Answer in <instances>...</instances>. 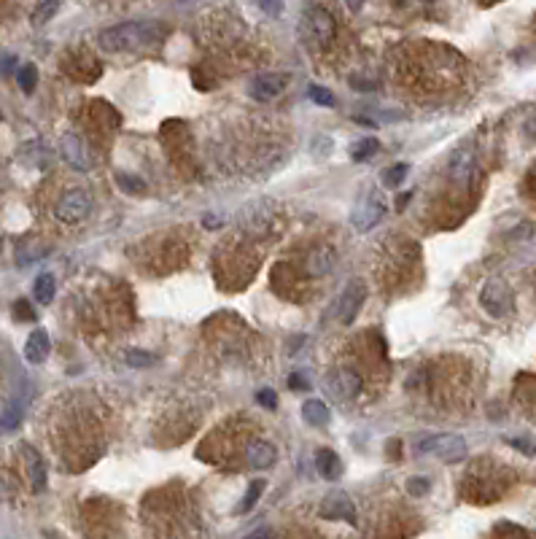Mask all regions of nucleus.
I'll return each mask as SVG.
<instances>
[{
    "instance_id": "30",
    "label": "nucleus",
    "mask_w": 536,
    "mask_h": 539,
    "mask_svg": "<svg viewBox=\"0 0 536 539\" xmlns=\"http://www.w3.org/2000/svg\"><path fill=\"white\" fill-rule=\"evenodd\" d=\"M407 491L412 496H423V493H429V480H423V477H412L407 483Z\"/></svg>"
},
{
    "instance_id": "33",
    "label": "nucleus",
    "mask_w": 536,
    "mask_h": 539,
    "mask_svg": "<svg viewBox=\"0 0 536 539\" xmlns=\"http://www.w3.org/2000/svg\"><path fill=\"white\" fill-rule=\"evenodd\" d=\"M259 9L269 16H278V14H283V3H259Z\"/></svg>"
},
{
    "instance_id": "25",
    "label": "nucleus",
    "mask_w": 536,
    "mask_h": 539,
    "mask_svg": "<svg viewBox=\"0 0 536 539\" xmlns=\"http://www.w3.org/2000/svg\"><path fill=\"white\" fill-rule=\"evenodd\" d=\"M407 170H409V165H404V162H399V165L388 167V170L383 173V183H385V186H391V189H394V186H399L402 181L407 178Z\"/></svg>"
},
{
    "instance_id": "3",
    "label": "nucleus",
    "mask_w": 536,
    "mask_h": 539,
    "mask_svg": "<svg viewBox=\"0 0 536 539\" xmlns=\"http://www.w3.org/2000/svg\"><path fill=\"white\" fill-rule=\"evenodd\" d=\"M302 33L310 43L316 46H326L329 41L337 36V22L329 9L323 6H310L305 14H302Z\"/></svg>"
},
{
    "instance_id": "5",
    "label": "nucleus",
    "mask_w": 536,
    "mask_h": 539,
    "mask_svg": "<svg viewBox=\"0 0 536 539\" xmlns=\"http://www.w3.org/2000/svg\"><path fill=\"white\" fill-rule=\"evenodd\" d=\"M361 388H364L361 375H358L353 367H348V364H340V367H334L332 373L326 375V391H329L337 402H350V399H356L358 394H361Z\"/></svg>"
},
{
    "instance_id": "15",
    "label": "nucleus",
    "mask_w": 536,
    "mask_h": 539,
    "mask_svg": "<svg viewBox=\"0 0 536 539\" xmlns=\"http://www.w3.org/2000/svg\"><path fill=\"white\" fill-rule=\"evenodd\" d=\"M49 351H51L49 332H46V329H33L25 343V359L30 361V364H41V361H46Z\"/></svg>"
},
{
    "instance_id": "21",
    "label": "nucleus",
    "mask_w": 536,
    "mask_h": 539,
    "mask_svg": "<svg viewBox=\"0 0 536 539\" xmlns=\"http://www.w3.org/2000/svg\"><path fill=\"white\" fill-rule=\"evenodd\" d=\"M380 151V143L375 141V138H364V141H358L356 146H353V159L356 162H367L370 156H375Z\"/></svg>"
},
{
    "instance_id": "6",
    "label": "nucleus",
    "mask_w": 536,
    "mask_h": 539,
    "mask_svg": "<svg viewBox=\"0 0 536 539\" xmlns=\"http://www.w3.org/2000/svg\"><path fill=\"white\" fill-rule=\"evenodd\" d=\"M480 305L486 310L491 319H507L515 308V302H512V289L507 286L504 281H493L486 283V289L480 292Z\"/></svg>"
},
{
    "instance_id": "4",
    "label": "nucleus",
    "mask_w": 536,
    "mask_h": 539,
    "mask_svg": "<svg viewBox=\"0 0 536 539\" xmlns=\"http://www.w3.org/2000/svg\"><path fill=\"white\" fill-rule=\"evenodd\" d=\"M364 299H367V283L361 281V278H353V281H348V286L337 294L334 305L329 308V316H337L340 324H350L358 316Z\"/></svg>"
},
{
    "instance_id": "2",
    "label": "nucleus",
    "mask_w": 536,
    "mask_h": 539,
    "mask_svg": "<svg viewBox=\"0 0 536 539\" xmlns=\"http://www.w3.org/2000/svg\"><path fill=\"white\" fill-rule=\"evenodd\" d=\"M466 439L459 434H423L412 439V453L423 456V453H434L439 461L445 464H459L466 459Z\"/></svg>"
},
{
    "instance_id": "36",
    "label": "nucleus",
    "mask_w": 536,
    "mask_h": 539,
    "mask_svg": "<svg viewBox=\"0 0 536 539\" xmlns=\"http://www.w3.org/2000/svg\"><path fill=\"white\" fill-rule=\"evenodd\" d=\"M0 119H3V111H0Z\"/></svg>"
},
{
    "instance_id": "32",
    "label": "nucleus",
    "mask_w": 536,
    "mask_h": 539,
    "mask_svg": "<svg viewBox=\"0 0 536 539\" xmlns=\"http://www.w3.org/2000/svg\"><path fill=\"white\" fill-rule=\"evenodd\" d=\"M14 313H16V316H22V319H27V321H33V319H36V316H33V310H30V305H27L25 299H19V302L14 305Z\"/></svg>"
},
{
    "instance_id": "20",
    "label": "nucleus",
    "mask_w": 536,
    "mask_h": 539,
    "mask_svg": "<svg viewBox=\"0 0 536 539\" xmlns=\"http://www.w3.org/2000/svg\"><path fill=\"white\" fill-rule=\"evenodd\" d=\"M16 81H19V87H22V92H30L36 90V84H38V70H36V65L33 63H25L22 68H19V73H16Z\"/></svg>"
},
{
    "instance_id": "19",
    "label": "nucleus",
    "mask_w": 536,
    "mask_h": 539,
    "mask_svg": "<svg viewBox=\"0 0 536 539\" xmlns=\"http://www.w3.org/2000/svg\"><path fill=\"white\" fill-rule=\"evenodd\" d=\"M33 294L38 299L41 305H49L54 294H57V281H54V275L51 272H43L36 278V286H33Z\"/></svg>"
},
{
    "instance_id": "23",
    "label": "nucleus",
    "mask_w": 536,
    "mask_h": 539,
    "mask_svg": "<svg viewBox=\"0 0 536 539\" xmlns=\"http://www.w3.org/2000/svg\"><path fill=\"white\" fill-rule=\"evenodd\" d=\"M60 11V3H38L36 6V11H33V25L36 27H41V25H46L49 19H54V14Z\"/></svg>"
},
{
    "instance_id": "10",
    "label": "nucleus",
    "mask_w": 536,
    "mask_h": 539,
    "mask_svg": "<svg viewBox=\"0 0 536 539\" xmlns=\"http://www.w3.org/2000/svg\"><path fill=\"white\" fill-rule=\"evenodd\" d=\"M60 154H63V159L68 165L81 170V173H87L92 167V156H90L87 143L81 141L78 135H73V132H68V135L60 138Z\"/></svg>"
},
{
    "instance_id": "35",
    "label": "nucleus",
    "mask_w": 536,
    "mask_h": 539,
    "mask_svg": "<svg viewBox=\"0 0 536 539\" xmlns=\"http://www.w3.org/2000/svg\"><path fill=\"white\" fill-rule=\"evenodd\" d=\"M221 224H224V218H216V216H205V227H208V230H218V227H221Z\"/></svg>"
},
{
    "instance_id": "12",
    "label": "nucleus",
    "mask_w": 536,
    "mask_h": 539,
    "mask_svg": "<svg viewBox=\"0 0 536 539\" xmlns=\"http://www.w3.org/2000/svg\"><path fill=\"white\" fill-rule=\"evenodd\" d=\"M22 456H25V461H27L30 488H33V493H41V491L46 488V464H43L38 450L33 448V445H27V442H22Z\"/></svg>"
},
{
    "instance_id": "16",
    "label": "nucleus",
    "mask_w": 536,
    "mask_h": 539,
    "mask_svg": "<svg viewBox=\"0 0 536 539\" xmlns=\"http://www.w3.org/2000/svg\"><path fill=\"white\" fill-rule=\"evenodd\" d=\"M316 469H318V475L323 480H337L343 475V461L332 448H321L316 453Z\"/></svg>"
},
{
    "instance_id": "18",
    "label": "nucleus",
    "mask_w": 536,
    "mask_h": 539,
    "mask_svg": "<svg viewBox=\"0 0 536 539\" xmlns=\"http://www.w3.org/2000/svg\"><path fill=\"white\" fill-rule=\"evenodd\" d=\"M332 267H334L332 248H318V251H313V254L307 257V272H310V275H316V278L326 275Z\"/></svg>"
},
{
    "instance_id": "14",
    "label": "nucleus",
    "mask_w": 536,
    "mask_h": 539,
    "mask_svg": "<svg viewBox=\"0 0 536 539\" xmlns=\"http://www.w3.org/2000/svg\"><path fill=\"white\" fill-rule=\"evenodd\" d=\"M472 176H474L472 149H461V151H456L453 159H450V178H453V183H459V186H469Z\"/></svg>"
},
{
    "instance_id": "34",
    "label": "nucleus",
    "mask_w": 536,
    "mask_h": 539,
    "mask_svg": "<svg viewBox=\"0 0 536 539\" xmlns=\"http://www.w3.org/2000/svg\"><path fill=\"white\" fill-rule=\"evenodd\" d=\"M245 539H272V531H269L267 526H264V528H256V531H251V534H248Z\"/></svg>"
},
{
    "instance_id": "29",
    "label": "nucleus",
    "mask_w": 536,
    "mask_h": 539,
    "mask_svg": "<svg viewBox=\"0 0 536 539\" xmlns=\"http://www.w3.org/2000/svg\"><path fill=\"white\" fill-rule=\"evenodd\" d=\"M256 402H259V405H264L267 410H275V407H278V397H275L269 388H262V391L256 394Z\"/></svg>"
},
{
    "instance_id": "1",
    "label": "nucleus",
    "mask_w": 536,
    "mask_h": 539,
    "mask_svg": "<svg viewBox=\"0 0 536 539\" xmlns=\"http://www.w3.org/2000/svg\"><path fill=\"white\" fill-rule=\"evenodd\" d=\"M97 41L105 52H132L156 41V27L149 22H122V25L105 27Z\"/></svg>"
},
{
    "instance_id": "11",
    "label": "nucleus",
    "mask_w": 536,
    "mask_h": 539,
    "mask_svg": "<svg viewBox=\"0 0 536 539\" xmlns=\"http://www.w3.org/2000/svg\"><path fill=\"white\" fill-rule=\"evenodd\" d=\"M318 513L326 521H350V523H356V507H353V501L348 499V493H343V491L329 493L326 499L321 501Z\"/></svg>"
},
{
    "instance_id": "28",
    "label": "nucleus",
    "mask_w": 536,
    "mask_h": 539,
    "mask_svg": "<svg viewBox=\"0 0 536 539\" xmlns=\"http://www.w3.org/2000/svg\"><path fill=\"white\" fill-rule=\"evenodd\" d=\"M127 361L132 364V367H149V364H154V356L151 353H146V351L132 348V351H127Z\"/></svg>"
},
{
    "instance_id": "17",
    "label": "nucleus",
    "mask_w": 536,
    "mask_h": 539,
    "mask_svg": "<svg viewBox=\"0 0 536 539\" xmlns=\"http://www.w3.org/2000/svg\"><path fill=\"white\" fill-rule=\"evenodd\" d=\"M302 418H305V424L310 426H326L329 418H332V412L326 407V402H321V399H307L305 405H302Z\"/></svg>"
},
{
    "instance_id": "26",
    "label": "nucleus",
    "mask_w": 536,
    "mask_h": 539,
    "mask_svg": "<svg viewBox=\"0 0 536 539\" xmlns=\"http://www.w3.org/2000/svg\"><path fill=\"white\" fill-rule=\"evenodd\" d=\"M116 183L124 189V192H146V181H141L138 176H127V173H116Z\"/></svg>"
},
{
    "instance_id": "31",
    "label": "nucleus",
    "mask_w": 536,
    "mask_h": 539,
    "mask_svg": "<svg viewBox=\"0 0 536 539\" xmlns=\"http://www.w3.org/2000/svg\"><path fill=\"white\" fill-rule=\"evenodd\" d=\"M512 448H518L520 453H525V456H534L536 453V445L534 442H528V439H518V437H512V439H507Z\"/></svg>"
},
{
    "instance_id": "9",
    "label": "nucleus",
    "mask_w": 536,
    "mask_h": 539,
    "mask_svg": "<svg viewBox=\"0 0 536 539\" xmlns=\"http://www.w3.org/2000/svg\"><path fill=\"white\" fill-rule=\"evenodd\" d=\"M286 81H289V76H283V73H262L248 84V95L256 103H269L286 90Z\"/></svg>"
},
{
    "instance_id": "8",
    "label": "nucleus",
    "mask_w": 536,
    "mask_h": 539,
    "mask_svg": "<svg viewBox=\"0 0 536 539\" xmlns=\"http://www.w3.org/2000/svg\"><path fill=\"white\" fill-rule=\"evenodd\" d=\"M383 216H385V206L375 194H367V197L353 208L350 221H353V227H356L358 232H370L383 221Z\"/></svg>"
},
{
    "instance_id": "22",
    "label": "nucleus",
    "mask_w": 536,
    "mask_h": 539,
    "mask_svg": "<svg viewBox=\"0 0 536 539\" xmlns=\"http://www.w3.org/2000/svg\"><path fill=\"white\" fill-rule=\"evenodd\" d=\"M19 421H22V405H19V402H11V405L6 407V412L0 415V426H3V432H11V429L19 426Z\"/></svg>"
},
{
    "instance_id": "27",
    "label": "nucleus",
    "mask_w": 536,
    "mask_h": 539,
    "mask_svg": "<svg viewBox=\"0 0 536 539\" xmlns=\"http://www.w3.org/2000/svg\"><path fill=\"white\" fill-rule=\"evenodd\" d=\"M307 97H310L313 103L326 105V108H332V105H334V95H332V92L323 90V87H316V84H313V87L307 90Z\"/></svg>"
},
{
    "instance_id": "13",
    "label": "nucleus",
    "mask_w": 536,
    "mask_h": 539,
    "mask_svg": "<svg viewBox=\"0 0 536 539\" xmlns=\"http://www.w3.org/2000/svg\"><path fill=\"white\" fill-rule=\"evenodd\" d=\"M245 461L256 472H264V469H269L272 464L278 461V450L269 442H251L248 450H245Z\"/></svg>"
},
{
    "instance_id": "7",
    "label": "nucleus",
    "mask_w": 536,
    "mask_h": 539,
    "mask_svg": "<svg viewBox=\"0 0 536 539\" xmlns=\"http://www.w3.org/2000/svg\"><path fill=\"white\" fill-rule=\"evenodd\" d=\"M92 213V197L87 189H70L65 192L60 200H57V208H54V216L60 221H68V224H76V221H84V218Z\"/></svg>"
},
{
    "instance_id": "24",
    "label": "nucleus",
    "mask_w": 536,
    "mask_h": 539,
    "mask_svg": "<svg viewBox=\"0 0 536 539\" xmlns=\"http://www.w3.org/2000/svg\"><path fill=\"white\" fill-rule=\"evenodd\" d=\"M262 491H264V480H254V483L248 486V491H245V499L240 501V513H248V510H254V504L259 501Z\"/></svg>"
}]
</instances>
